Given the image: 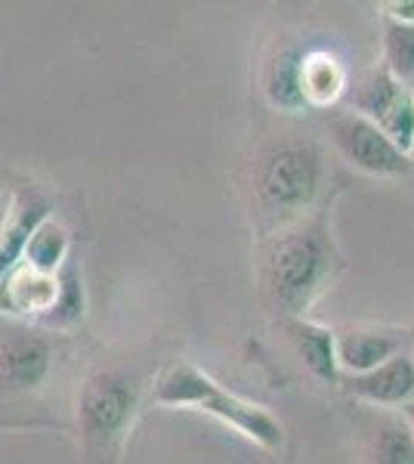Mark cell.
I'll use <instances>...</instances> for the list:
<instances>
[{
    "label": "cell",
    "instance_id": "obj_1",
    "mask_svg": "<svg viewBox=\"0 0 414 464\" xmlns=\"http://www.w3.org/2000/svg\"><path fill=\"white\" fill-rule=\"evenodd\" d=\"M337 251L328 229V208L297 227L284 229L269 245L263 260V282L273 304L288 316H300L325 291L334 276Z\"/></svg>",
    "mask_w": 414,
    "mask_h": 464
},
{
    "label": "cell",
    "instance_id": "obj_2",
    "mask_svg": "<svg viewBox=\"0 0 414 464\" xmlns=\"http://www.w3.org/2000/svg\"><path fill=\"white\" fill-rule=\"evenodd\" d=\"M152 400L158 406H168V409L207 411L217 421L229 424L236 433H242L245 440H251V443H257L263 449H282L284 443V428L278 418L269 415L263 406H254V402L242 400V396L229 393L205 369H198L192 362L170 365L158 378Z\"/></svg>",
    "mask_w": 414,
    "mask_h": 464
},
{
    "label": "cell",
    "instance_id": "obj_3",
    "mask_svg": "<svg viewBox=\"0 0 414 464\" xmlns=\"http://www.w3.org/2000/svg\"><path fill=\"white\" fill-rule=\"evenodd\" d=\"M140 406L137 381L124 372H96L78 396V424L90 455L102 459L130 428Z\"/></svg>",
    "mask_w": 414,
    "mask_h": 464
},
{
    "label": "cell",
    "instance_id": "obj_4",
    "mask_svg": "<svg viewBox=\"0 0 414 464\" xmlns=\"http://www.w3.org/2000/svg\"><path fill=\"white\" fill-rule=\"evenodd\" d=\"M322 186V161L310 146L284 143L269 149L257 168V192L269 211H300Z\"/></svg>",
    "mask_w": 414,
    "mask_h": 464
},
{
    "label": "cell",
    "instance_id": "obj_5",
    "mask_svg": "<svg viewBox=\"0 0 414 464\" xmlns=\"http://www.w3.org/2000/svg\"><path fill=\"white\" fill-rule=\"evenodd\" d=\"M331 137L334 146L341 149V155L350 164H356L359 170L374 177H405L414 170L409 155H402L390 143L387 137L378 130V124H371L368 118L356 115H337L331 121Z\"/></svg>",
    "mask_w": 414,
    "mask_h": 464
},
{
    "label": "cell",
    "instance_id": "obj_6",
    "mask_svg": "<svg viewBox=\"0 0 414 464\" xmlns=\"http://www.w3.org/2000/svg\"><path fill=\"white\" fill-rule=\"evenodd\" d=\"M343 387L374 406H402L414 396V356L399 353L365 375H346Z\"/></svg>",
    "mask_w": 414,
    "mask_h": 464
},
{
    "label": "cell",
    "instance_id": "obj_7",
    "mask_svg": "<svg viewBox=\"0 0 414 464\" xmlns=\"http://www.w3.org/2000/svg\"><path fill=\"white\" fill-rule=\"evenodd\" d=\"M337 369L346 375H365L390 362L402 353V338L393 332H368V328H346L343 334H334Z\"/></svg>",
    "mask_w": 414,
    "mask_h": 464
},
{
    "label": "cell",
    "instance_id": "obj_8",
    "mask_svg": "<svg viewBox=\"0 0 414 464\" xmlns=\"http://www.w3.org/2000/svg\"><path fill=\"white\" fill-rule=\"evenodd\" d=\"M53 205L37 192H19L13 201L10 220L0 229V282L16 269V264L25 257V245L32 238V232L41 227L43 220H50Z\"/></svg>",
    "mask_w": 414,
    "mask_h": 464
},
{
    "label": "cell",
    "instance_id": "obj_9",
    "mask_svg": "<svg viewBox=\"0 0 414 464\" xmlns=\"http://www.w3.org/2000/svg\"><path fill=\"white\" fill-rule=\"evenodd\" d=\"M50 372V343L41 334L19 332L0 343V375L19 391H32Z\"/></svg>",
    "mask_w": 414,
    "mask_h": 464
},
{
    "label": "cell",
    "instance_id": "obj_10",
    "mask_svg": "<svg viewBox=\"0 0 414 464\" xmlns=\"http://www.w3.org/2000/svg\"><path fill=\"white\" fill-rule=\"evenodd\" d=\"M284 332L297 347L300 359L306 362V369L313 372L319 381H328L334 384L341 378V369H337V353H334V332L325 325H315V322L303 319V316H288L284 319Z\"/></svg>",
    "mask_w": 414,
    "mask_h": 464
},
{
    "label": "cell",
    "instance_id": "obj_11",
    "mask_svg": "<svg viewBox=\"0 0 414 464\" xmlns=\"http://www.w3.org/2000/svg\"><path fill=\"white\" fill-rule=\"evenodd\" d=\"M56 297V276H41L34 269H13L0 282V304L10 313H37V319L50 310Z\"/></svg>",
    "mask_w": 414,
    "mask_h": 464
},
{
    "label": "cell",
    "instance_id": "obj_12",
    "mask_svg": "<svg viewBox=\"0 0 414 464\" xmlns=\"http://www.w3.org/2000/svg\"><path fill=\"white\" fill-rule=\"evenodd\" d=\"M300 69H303V53L297 47L282 50L266 72V96L275 109L282 111H300L306 109L303 100V81H300Z\"/></svg>",
    "mask_w": 414,
    "mask_h": 464
},
{
    "label": "cell",
    "instance_id": "obj_13",
    "mask_svg": "<svg viewBox=\"0 0 414 464\" xmlns=\"http://www.w3.org/2000/svg\"><path fill=\"white\" fill-rule=\"evenodd\" d=\"M300 81H303L306 106H331L343 93L346 74L331 53H303Z\"/></svg>",
    "mask_w": 414,
    "mask_h": 464
},
{
    "label": "cell",
    "instance_id": "obj_14",
    "mask_svg": "<svg viewBox=\"0 0 414 464\" xmlns=\"http://www.w3.org/2000/svg\"><path fill=\"white\" fill-rule=\"evenodd\" d=\"M69 245H72L69 229L53 220H43L25 245L28 269H34L41 276H56L59 269L69 264Z\"/></svg>",
    "mask_w": 414,
    "mask_h": 464
},
{
    "label": "cell",
    "instance_id": "obj_15",
    "mask_svg": "<svg viewBox=\"0 0 414 464\" xmlns=\"http://www.w3.org/2000/svg\"><path fill=\"white\" fill-rule=\"evenodd\" d=\"M84 316V285H81V273L74 264H65L56 273V297H53L50 310L43 313L41 322L43 325H74Z\"/></svg>",
    "mask_w": 414,
    "mask_h": 464
},
{
    "label": "cell",
    "instance_id": "obj_16",
    "mask_svg": "<svg viewBox=\"0 0 414 464\" xmlns=\"http://www.w3.org/2000/svg\"><path fill=\"white\" fill-rule=\"evenodd\" d=\"M402 84L387 72V65L368 72L362 81H359L356 93H352V102H356V115L368 118V121H378V118L393 106V100L399 96Z\"/></svg>",
    "mask_w": 414,
    "mask_h": 464
},
{
    "label": "cell",
    "instance_id": "obj_17",
    "mask_svg": "<svg viewBox=\"0 0 414 464\" xmlns=\"http://www.w3.org/2000/svg\"><path fill=\"white\" fill-rule=\"evenodd\" d=\"M371 124H378V130L402 155L414 152V93H411V90L409 87L399 90V96L393 100V106H390L378 118V121H371Z\"/></svg>",
    "mask_w": 414,
    "mask_h": 464
},
{
    "label": "cell",
    "instance_id": "obj_18",
    "mask_svg": "<svg viewBox=\"0 0 414 464\" xmlns=\"http://www.w3.org/2000/svg\"><path fill=\"white\" fill-rule=\"evenodd\" d=\"M383 59L387 72L402 84L414 78V25H399V22H383Z\"/></svg>",
    "mask_w": 414,
    "mask_h": 464
},
{
    "label": "cell",
    "instance_id": "obj_19",
    "mask_svg": "<svg viewBox=\"0 0 414 464\" xmlns=\"http://www.w3.org/2000/svg\"><path fill=\"white\" fill-rule=\"evenodd\" d=\"M374 464H414V433L402 418L380 424L374 440Z\"/></svg>",
    "mask_w": 414,
    "mask_h": 464
},
{
    "label": "cell",
    "instance_id": "obj_20",
    "mask_svg": "<svg viewBox=\"0 0 414 464\" xmlns=\"http://www.w3.org/2000/svg\"><path fill=\"white\" fill-rule=\"evenodd\" d=\"M383 16L390 22H399V25H414V0H405V4H387L383 6Z\"/></svg>",
    "mask_w": 414,
    "mask_h": 464
},
{
    "label": "cell",
    "instance_id": "obj_21",
    "mask_svg": "<svg viewBox=\"0 0 414 464\" xmlns=\"http://www.w3.org/2000/svg\"><path fill=\"white\" fill-rule=\"evenodd\" d=\"M402 415H405V424H409V430L414 433V400L402 402Z\"/></svg>",
    "mask_w": 414,
    "mask_h": 464
}]
</instances>
